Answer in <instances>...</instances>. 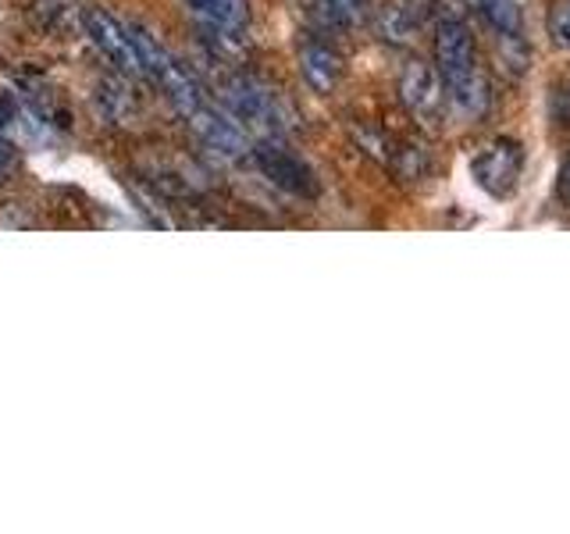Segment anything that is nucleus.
<instances>
[{
    "label": "nucleus",
    "instance_id": "15",
    "mask_svg": "<svg viewBox=\"0 0 570 534\" xmlns=\"http://www.w3.org/2000/svg\"><path fill=\"white\" fill-rule=\"evenodd\" d=\"M557 192H560V200L570 207V154H567V160L560 165V178H557Z\"/></svg>",
    "mask_w": 570,
    "mask_h": 534
},
{
    "label": "nucleus",
    "instance_id": "7",
    "mask_svg": "<svg viewBox=\"0 0 570 534\" xmlns=\"http://www.w3.org/2000/svg\"><path fill=\"white\" fill-rule=\"evenodd\" d=\"M346 61L332 43L325 40H311L299 47V76L307 79L314 93H332V89L343 82Z\"/></svg>",
    "mask_w": 570,
    "mask_h": 534
},
{
    "label": "nucleus",
    "instance_id": "2",
    "mask_svg": "<svg viewBox=\"0 0 570 534\" xmlns=\"http://www.w3.org/2000/svg\"><path fill=\"white\" fill-rule=\"evenodd\" d=\"M222 103H225V111L257 139L282 136L278 100H275V93H267V86L257 82L254 76H228L222 86Z\"/></svg>",
    "mask_w": 570,
    "mask_h": 534
},
{
    "label": "nucleus",
    "instance_id": "14",
    "mask_svg": "<svg viewBox=\"0 0 570 534\" xmlns=\"http://www.w3.org/2000/svg\"><path fill=\"white\" fill-rule=\"evenodd\" d=\"M11 171H14V142L0 136V186L8 182Z\"/></svg>",
    "mask_w": 570,
    "mask_h": 534
},
{
    "label": "nucleus",
    "instance_id": "5",
    "mask_svg": "<svg viewBox=\"0 0 570 534\" xmlns=\"http://www.w3.org/2000/svg\"><path fill=\"white\" fill-rule=\"evenodd\" d=\"M86 32L118 71H125V76H147V68H142V58H139V47H136V36H132V29H125L118 18H111L100 8H89L86 11Z\"/></svg>",
    "mask_w": 570,
    "mask_h": 534
},
{
    "label": "nucleus",
    "instance_id": "4",
    "mask_svg": "<svg viewBox=\"0 0 570 534\" xmlns=\"http://www.w3.org/2000/svg\"><path fill=\"white\" fill-rule=\"evenodd\" d=\"M471 175L478 178V186L485 189L495 200L510 196L521 186L524 175V142H517L510 136H495L471 157Z\"/></svg>",
    "mask_w": 570,
    "mask_h": 534
},
{
    "label": "nucleus",
    "instance_id": "13",
    "mask_svg": "<svg viewBox=\"0 0 570 534\" xmlns=\"http://www.w3.org/2000/svg\"><path fill=\"white\" fill-rule=\"evenodd\" d=\"M549 36L560 50H570V0H560L549 18Z\"/></svg>",
    "mask_w": 570,
    "mask_h": 534
},
{
    "label": "nucleus",
    "instance_id": "8",
    "mask_svg": "<svg viewBox=\"0 0 570 534\" xmlns=\"http://www.w3.org/2000/svg\"><path fill=\"white\" fill-rule=\"evenodd\" d=\"M424 0H389L379 11V32L385 43H410L424 26Z\"/></svg>",
    "mask_w": 570,
    "mask_h": 534
},
{
    "label": "nucleus",
    "instance_id": "10",
    "mask_svg": "<svg viewBox=\"0 0 570 534\" xmlns=\"http://www.w3.org/2000/svg\"><path fill=\"white\" fill-rule=\"evenodd\" d=\"M47 132V121H43V111L32 103H22V100H11V97H0V136L4 139H43Z\"/></svg>",
    "mask_w": 570,
    "mask_h": 534
},
{
    "label": "nucleus",
    "instance_id": "6",
    "mask_svg": "<svg viewBox=\"0 0 570 534\" xmlns=\"http://www.w3.org/2000/svg\"><path fill=\"white\" fill-rule=\"evenodd\" d=\"M400 100L421 118H432L445 107V86L439 68L424 65V61H410L400 71Z\"/></svg>",
    "mask_w": 570,
    "mask_h": 534
},
{
    "label": "nucleus",
    "instance_id": "12",
    "mask_svg": "<svg viewBox=\"0 0 570 534\" xmlns=\"http://www.w3.org/2000/svg\"><path fill=\"white\" fill-rule=\"evenodd\" d=\"M495 40H524V11L517 0H474Z\"/></svg>",
    "mask_w": 570,
    "mask_h": 534
},
{
    "label": "nucleus",
    "instance_id": "16",
    "mask_svg": "<svg viewBox=\"0 0 570 534\" xmlns=\"http://www.w3.org/2000/svg\"><path fill=\"white\" fill-rule=\"evenodd\" d=\"M567 118H570V100H567Z\"/></svg>",
    "mask_w": 570,
    "mask_h": 534
},
{
    "label": "nucleus",
    "instance_id": "3",
    "mask_svg": "<svg viewBox=\"0 0 570 534\" xmlns=\"http://www.w3.org/2000/svg\"><path fill=\"white\" fill-rule=\"evenodd\" d=\"M249 160H254L267 182L278 186L282 192L299 196V200H314L317 196V178H314L311 165L285 147L282 136L278 139H257L254 150H249Z\"/></svg>",
    "mask_w": 570,
    "mask_h": 534
},
{
    "label": "nucleus",
    "instance_id": "9",
    "mask_svg": "<svg viewBox=\"0 0 570 534\" xmlns=\"http://www.w3.org/2000/svg\"><path fill=\"white\" fill-rule=\"evenodd\" d=\"M371 14V0H314L311 18L325 32H356Z\"/></svg>",
    "mask_w": 570,
    "mask_h": 534
},
{
    "label": "nucleus",
    "instance_id": "1",
    "mask_svg": "<svg viewBox=\"0 0 570 534\" xmlns=\"http://www.w3.org/2000/svg\"><path fill=\"white\" fill-rule=\"evenodd\" d=\"M435 68L445 86V103L460 115H481L489 107V82L478 68V43L460 14H442L435 26Z\"/></svg>",
    "mask_w": 570,
    "mask_h": 534
},
{
    "label": "nucleus",
    "instance_id": "11",
    "mask_svg": "<svg viewBox=\"0 0 570 534\" xmlns=\"http://www.w3.org/2000/svg\"><path fill=\"white\" fill-rule=\"evenodd\" d=\"M189 8L218 32H243L249 22V0H189Z\"/></svg>",
    "mask_w": 570,
    "mask_h": 534
}]
</instances>
